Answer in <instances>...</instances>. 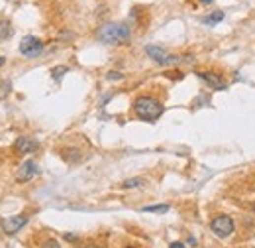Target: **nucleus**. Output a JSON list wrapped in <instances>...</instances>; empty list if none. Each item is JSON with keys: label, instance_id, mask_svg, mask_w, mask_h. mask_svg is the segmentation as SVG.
Returning <instances> with one entry per match:
<instances>
[{"label": "nucleus", "instance_id": "nucleus-1", "mask_svg": "<svg viewBox=\"0 0 255 248\" xmlns=\"http://www.w3.org/2000/svg\"><path fill=\"white\" fill-rule=\"evenodd\" d=\"M96 37H98L102 43L120 45V43H128V41H129L131 30H129V26L124 24V22H108V24H104V26L98 28Z\"/></svg>", "mask_w": 255, "mask_h": 248}, {"label": "nucleus", "instance_id": "nucleus-2", "mask_svg": "<svg viewBox=\"0 0 255 248\" xmlns=\"http://www.w3.org/2000/svg\"><path fill=\"white\" fill-rule=\"evenodd\" d=\"M163 105L157 101V99H153V97H137L135 99V103H133V112L137 114V118H141V120H145V122H153V120H157L161 114H163Z\"/></svg>", "mask_w": 255, "mask_h": 248}, {"label": "nucleus", "instance_id": "nucleus-3", "mask_svg": "<svg viewBox=\"0 0 255 248\" xmlns=\"http://www.w3.org/2000/svg\"><path fill=\"white\" fill-rule=\"evenodd\" d=\"M18 51H20L24 57H37V55L43 51V41L37 39L35 35H24L22 41H20Z\"/></svg>", "mask_w": 255, "mask_h": 248}, {"label": "nucleus", "instance_id": "nucleus-4", "mask_svg": "<svg viewBox=\"0 0 255 248\" xmlns=\"http://www.w3.org/2000/svg\"><path fill=\"white\" fill-rule=\"evenodd\" d=\"M210 229L216 237L220 239H226L234 233V219L232 217H226V215H220V217H214L212 223H210Z\"/></svg>", "mask_w": 255, "mask_h": 248}, {"label": "nucleus", "instance_id": "nucleus-5", "mask_svg": "<svg viewBox=\"0 0 255 248\" xmlns=\"http://www.w3.org/2000/svg\"><path fill=\"white\" fill-rule=\"evenodd\" d=\"M145 53H147L155 63H159V65H173V63L179 61V57L169 55V51H167L165 47H161V45H145Z\"/></svg>", "mask_w": 255, "mask_h": 248}, {"label": "nucleus", "instance_id": "nucleus-6", "mask_svg": "<svg viewBox=\"0 0 255 248\" xmlns=\"http://www.w3.org/2000/svg\"><path fill=\"white\" fill-rule=\"evenodd\" d=\"M37 172H39L37 164H35L33 160H26V162L18 168V172H16V181H18V183H28L30 179H33V177L37 176Z\"/></svg>", "mask_w": 255, "mask_h": 248}, {"label": "nucleus", "instance_id": "nucleus-7", "mask_svg": "<svg viewBox=\"0 0 255 248\" xmlns=\"http://www.w3.org/2000/svg\"><path fill=\"white\" fill-rule=\"evenodd\" d=\"M26 223H28V217H24V215H16V217H10V219H4L2 229H4V233H6V235H16L22 227H26Z\"/></svg>", "mask_w": 255, "mask_h": 248}, {"label": "nucleus", "instance_id": "nucleus-8", "mask_svg": "<svg viewBox=\"0 0 255 248\" xmlns=\"http://www.w3.org/2000/svg\"><path fill=\"white\" fill-rule=\"evenodd\" d=\"M39 148V144L33 140V138H28V136H22L14 142V152L16 154H32Z\"/></svg>", "mask_w": 255, "mask_h": 248}, {"label": "nucleus", "instance_id": "nucleus-9", "mask_svg": "<svg viewBox=\"0 0 255 248\" xmlns=\"http://www.w3.org/2000/svg\"><path fill=\"white\" fill-rule=\"evenodd\" d=\"M196 75H198L206 85H210L212 89H226V83H224L222 75H218V73H212V71H198Z\"/></svg>", "mask_w": 255, "mask_h": 248}, {"label": "nucleus", "instance_id": "nucleus-10", "mask_svg": "<svg viewBox=\"0 0 255 248\" xmlns=\"http://www.w3.org/2000/svg\"><path fill=\"white\" fill-rule=\"evenodd\" d=\"M14 35V28L8 20H0V41H6Z\"/></svg>", "mask_w": 255, "mask_h": 248}, {"label": "nucleus", "instance_id": "nucleus-11", "mask_svg": "<svg viewBox=\"0 0 255 248\" xmlns=\"http://www.w3.org/2000/svg\"><path fill=\"white\" fill-rule=\"evenodd\" d=\"M169 209H171L169 203H157V205H145V207H141L143 213H167Z\"/></svg>", "mask_w": 255, "mask_h": 248}, {"label": "nucleus", "instance_id": "nucleus-12", "mask_svg": "<svg viewBox=\"0 0 255 248\" xmlns=\"http://www.w3.org/2000/svg\"><path fill=\"white\" fill-rule=\"evenodd\" d=\"M222 20H224V12L222 10H216V12H212V14H208V16L202 18V22L208 24V26H214V24H218Z\"/></svg>", "mask_w": 255, "mask_h": 248}, {"label": "nucleus", "instance_id": "nucleus-13", "mask_svg": "<svg viewBox=\"0 0 255 248\" xmlns=\"http://www.w3.org/2000/svg\"><path fill=\"white\" fill-rule=\"evenodd\" d=\"M69 73V67H65V65H59V67H53V71H51V77L55 79V81H61L63 79V75H67Z\"/></svg>", "mask_w": 255, "mask_h": 248}, {"label": "nucleus", "instance_id": "nucleus-14", "mask_svg": "<svg viewBox=\"0 0 255 248\" xmlns=\"http://www.w3.org/2000/svg\"><path fill=\"white\" fill-rule=\"evenodd\" d=\"M143 185V179H128V181H124L122 183V189H135V187H141Z\"/></svg>", "mask_w": 255, "mask_h": 248}, {"label": "nucleus", "instance_id": "nucleus-15", "mask_svg": "<svg viewBox=\"0 0 255 248\" xmlns=\"http://www.w3.org/2000/svg\"><path fill=\"white\" fill-rule=\"evenodd\" d=\"M106 79H110V81H120V79H122V73H118V71H110V73L106 75Z\"/></svg>", "mask_w": 255, "mask_h": 248}, {"label": "nucleus", "instance_id": "nucleus-16", "mask_svg": "<svg viewBox=\"0 0 255 248\" xmlns=\"http://www.w3.org/2000/svg\"><path fill=\"white\" fill-rule=\"evenodd\" d=\"M41 248H59V243H57V241H53V239H47Z\"/></svg>", "mask_w": 255, "mask_h": 248}, {"label": "nucleus", "instance_id": "nucleus-17", "mask_svg": "<svg viewBox=\"0 0 255 248\" xmlns=\"http://www.w3.org/2000/svg\"><path fill=\"white\" fill-rule=\"evenodd\" d=\"M65 239H67V241H77V235H71V233H67V235H65Z\"/></svg>", "mask_w": 255, "mask_h": 248}, {"label": "nucleus", "instance_id": "nucleus-18", "mask_svg": "<svg viewBox=\"0 0 255 248\" xmlns=\"http://www.w3.org/2000/svg\"><path fill=\"white\" fill-rule=\"evenodd\" d=\"M169 248H185V245H183V243H171Z\"/></svg>", "mask_w": 255, "mask_h": 248}, {"label": "nucleus", "instance_id": "nucleus-19", "mask_svg": "<svg viewBox=\"0 0 255 248\" xmlns=\"http://www.w3.org/2000/svg\"><path fill=\"white\" fill-rule=\"evenodd\" d=\"M198 2H202V4H212L214 0H198Z\"/></svg>", "mask_w": 255, "mask_h": 248}, {"label": "nucleus", "instance_id": "nucleus-20", "mask_svg": "<svg viewBox=\"0 0 255 248\" xmlns=\"http://www.w3.org/2000/svg\"><path fill=\"white\" fill-rule=\"evenodd\" d=\"M4 63H6V57H2V55H0V67H2Z\"/></svg>", "mask_w": 255, "mask_h": 248}, {"label": "nucleus", "instance_id": "nucleus-21", "mask_svg": "<svg viewBox=\"0 0 255 248\" xmlns=\"http://www.w3.org/2000/svg\"><path fill=\"white\" fill-rule=\"evenodd\" d=\"M254 213H255V203H254Z\"/></svg>", "mask_w": 255, "mask_h": 248}]
</instances>
